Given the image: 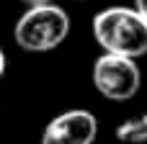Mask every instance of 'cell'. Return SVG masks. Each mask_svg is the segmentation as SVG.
<instances>
[{"label": "cell", "mask_w": 147, "mask_h": 144, "mask_svg": "<svg viewBox=\"0 0 147 144\" xmlns=\"http://www.w3.org/2000/svg\"><path fill=\"white\" fill-rule=\"evenodd\" d=\"M134 5L140 8V13H142V15L147 18V0H134Z\"/></svg>", "instance_id": "obj_6"}, {"label": "cell", "mask_w": 147, "mask_h": 144, "mask_svg": "<svg viewBox=\"0 0 147 144\" xmlns=\"http://www.w3.org/2000/svg\"><path fill=\"white\" fill-rule=\"evenodd\" d=\"M116 139L124 144H145L147 142V113L132 116L116 126Z\"/></svg>", "instance_id": "obj_5"}, {"label": "cell", "mask_w": 147, "mask_h": 144, "mask_svg": "<svg viewBox=\"0 0 147 144\" xmlns=\"http://www.w3.org/2000/svg\"><path fill=\"white\" fill-rule=\"evenodd\" d=\"M93 39L103 52L124 54V57H145L147 54V18L140 8H106L93 15Z\"/></svg>", "instance_id": "obj_1"}, {"label": "cell", "mask_w": 147, "mask_h": 144, "mask_svg": "<svg viewBox=\"0 0 147 144\" xmlns=\"http://www.w3.org/2000/svg\"><path fill=\"white\" fill-rule=\"evenodd\" d=\"M3 75H5V54L0 49V80H3Z\"/></svg>", "instance_id": "obj_8"}, {"label": "cell", "mask_w": 147, "mask_h": 144, "mask_svg": "<svg viewBox=\"0 0 147 144\" xmlns=\"http://www.w3.org/2000/svg\"><path fill=\"white\" fill-rule=\"evenodd\" d=\"M96 134H98L96 116L85 108H70L47 124L41 144H93Z\"/></svg>", "instance_id": "obj_4"}, {"label": "cell", "mask_w": 147, "mask_h": 144, "mask_svg": "<svg viewBox=\"0 0 147 144\" xmlns=\"http://www.w3.org/2000/svg\"><path fill=\"white\" fill-rule=\"evenodd\" d=\"M23 3L31 8V5H47V3H52V0H23Z\"/></svg>", "instance_id": "obj_7"}, {"label": "cell", "mask_w": 147, "mask_h": 144, "mask_svg": "<svg viewBox=\"0 0 147 144\" xmlns=\"http://www.w3.org/2000/svg\"><path fill=\"white\" fill-rule=\"evenodd\" d=\"M93 88L109 98V100H129L137 95L142 75L140 67L134 62V57H124V54H111L103 52L96 62H93V72H90Z\"/></svg>", "instance_id": "obj_3"}, {"label": "cell", "mask_w": 147, "mask_h": 144, "mask_svg": "<svg viewBox=\"0 0 147 144\" xmlns=\"http://www.w3.org/2000/svg\"><path fill=\"white\" fill-rule=\"evenodd\" d=\"M67 33H70V15L54 3L31 5L16 21V28H13L16 44L36 54L57 49L67 39Z\"/></svg>", "instance_id": "obj_2"}]
</instances>
